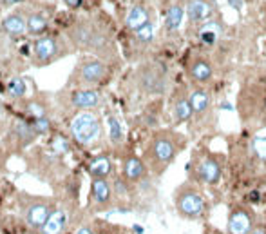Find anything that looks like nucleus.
Here are the masks:
<instances>
[{
  "label": "nucleus",
  "instance_id": "473e14b6",
  "mask_svg": "<svg viewBox=\"0 0 266 234\" xmlns=\"http://www.w3.org/2000/svg\"><path fill=\"white\" fill-rule=\"evenodd\" d=\"M228 4L232 6V8H235L239 11L241 9V0H228Z\"/></svg>",
  "mask_w": 266,
  "mask_h": 234
},
{
  "label": "nucleus",
  "instance_id": "2eb2a0df",
  "mask_svg": "<svg viewBox=\"0 0 266 234\" xmlns=\"http://www.w3.org/2000/svg\"><path fill=\"white\" fill-rule=\"evenodd\" d=\"M149 176H151V171H149L147 163H145L143 158H139V156H127L124 160V178L127 182H131L132 185L147 182Z\"/></svg>",
  "mask_w": 266,
  "mask_h": 234
},
{
  "label": "nucleus",
  "instance_id": "5701e85b",
  "mask_svg": "<svg viewBox=\"0 0 266 234\" xmlns=\"http://www.w3.org/2000/svg\"><path fill=\"white\" fill-rule=\"evenodd\" d=\"M26 28H28V22L20 15H9L2 20V29H4V33H8L9 36L24 35Z\"/></svg>",
  "mask_w": 266,
  "mask_h": 234
},
{
  "label": "nucleus",
  "instance_id": "2f4dec72",
  "mask_svg": "<svg viewBox=\"0 0 266 234\" xmlns=\"http://www.w3.org/2000/svg\"><path fill=\"white\" fill-rule=\"evenodd\" d=\"M76 234H94V230H92L91 227L84 225V227H80V229L76 230Z\"/></svg>",
  "mask_w": 266,
  "mask_h": 234
},
{
  "label": "nucleus",
  "instance_id": "7c9ffc66",
  "mask_svg": "<svg viewBox=\"0 0 266 234\" xmlns=\"http://www.w3.org/2000/svg\"><path fill=\"white\" fill-rule=\"evenodd\" d=\"M201 234H227V232H223V230L217 229L215 225H210V223H207V225L203 227V232Z\"/></svg>",
  "mask_w": 266,
  "mask_h": 234
},
{
  "label": "nucleus",
  "instance_id": "c756f323",
  "mask_svg": "<svg viewBox=\"0 0 266 234\" xmlns=\"http://www.w3.org/2000/svg\"><path fill=\"white\" fill-rule=\"evenodd\" d=\"M250 234H266V218L264 220H259L255 223V227L250 230Z\"/></svg>",
  "mask_w": 266,
  "mask_h": 234
},
{
  "label": "nucleus",
  "instance_id": "0eeeda50",
  "mask_svg": "<svg viewBox=\"0 0 266 234\" xmlns=\"http://www.w3.org/2000/svg\"><path fill=\"white\" fill-rule=\"evenodd\" d=\"M136 88L149 96H161L168 88V69L161 62H143L134 73Z\"/></svg>",
  "mask_w": 266,
  "mask_h": 234
},
{
  "label": "nucleus",
  "instance_id": "20e7f679",
  "mask_svg": "<svg viewBox=\"0 0 266 234\" xmlns=\"http://www.w3.org/2000/svg\"><path fill=\"white\" fill-rule=\"evenodd\" d=\"M228 155L212 151L208 145H199L190 153L187 173L188 180L203 187H217L227 175Z\"/></svg>",
  "mask_w": 266,
  "mask_h": 234
},
{
  "label": "nucleus",
  "instance_id": "a211bd4d",
  "mask_svg": "<svg viewBox=\"0 0 266 234\" xmlns=\"http://www.w3.org/2000/svg\"><path fill=\"white\" fill-rule=\"evenodd\" d=\"M51 212L53 209L47 202H40V200L38 202H33L28 207V210H26V223L29 227H35V229H42V225L47 222Z\"/></svg>",
  "mask_w": 266,
  "mask_h": 234
},
{
  "label": "nucleus",
  "instance_id": "72a5a7b5",
  "mask_svg": "<svg viewBox=\"0 0 266 234\" xmlns=\"http://www.w3.org/2000/svg\"><path fill=\"white\" fill-rule=\"evenodd\" d=\"M64 2L67 6H71V8H76V6H80V2H82V0H64Z\"/></svg>",
  "mask_w": 266,
  "mask_h": 234
},
{
  "label": "nucleus",
  "instance_id": "f8f14e48",
  "mask_svg": "<svg viewBox=\"0 0 266 234\" xmlns=\"http://www.w3.org/2000/svg\"><path fill=\"white\" fill-rule=\"evenodd\" d=\"M107 73H109L107 66H105L104 62H100V60H87V62H82V66L76 69L78 82L85 83V86H96V83L104 82Z\"/></svg>",
  "mask_w": 266,
  "mask_h": 234
},
{
  "label": "nucleus",
  "instance_id": "423d86ee",
  "mask_svg": "<svg viewBox=\"0 0 266 234\" xmlns=\"http://www.w3.org/2000/svg\"><path fill=\"white\" fill-rule=\"evenodd\" d=\"M192 118L188 125L190 136H205L217 127V113L214 108V98L208 88H190Z\"/></svg>",
  "mask_w": 266,
  "mask_h": 234
},
{
  "label": "nucleus",
  "instance_id": "39448f33",
  "mask_svg": "<svg viewBox=\"0 0 266 234\" xmlns=\"http://www.w3.org/2000/svg\"><path fill=\"white\" fill-rule=\"evenodd\" d=\"M172 202H174L176 215L187 222H203L210 215L212 205L208 202V196L205 195V189L192 180H185L176 187Z\"/></svg>",
  "mask_w": 266,
  "mask_h": 234
},
{
  "label": "nucleus",
  "instance_id": "1a4fd4ad",
  "mask_svg": "<svg viewBox=\"0 0 266 234\" xmlns=\"http://www.w3.org/2000/svg\"><path fill=\"white\" fill-rule=\"evenodd\" d=\"M71 135L76 142L84 143V145L94 142L102 135V122H100L98 115L91 111H82L71 122Z\"/></svg>",
  "mask_w": 266,
  "mask_h": 234
},
{
  "label": "nucleus",
  "instance_id": "f03ea898",
  "mask_svg": "<svg viewBox=\"0 0 266 234\" xmlns=\"http://www.w3.org/2000/svg\"><path fill=\"white\" fill-rule=\"evenodd\" d=\"M235 108L248 133L266 131V71L248 69L241 80Z\"/></svg>",
  "mask_w": 266,
  "mask_h": 234
},
{
  "label": "nucleus",
  "instance_id": "c85d7f7f",
  "mask_svg": "<svg viewBox=\"0 0 266 234\" xmlns=\"http://www.w3.org/2000/svg\"><path fill=\"white\" fill-rule=\"evenodd\" d=\"M33 125H35V129H36V133H38V135H45V133L49 131L51 123H49L47 116H42V118H35V120H33Z\"/></svg>",
  "mask_w": 266,
  "mask_h": 234
},
{
  "label": "nucleus",
  "instance_id": "a878e982",
  "mask_svg": "<svg viewBox=\"0 0 266 234\" xmlns=\"http://www.w3.org/2000/svg\"><path fill=\"white\" fill-rule=\"evenodd\" d=\"M6 93H8V96H11V98H22V96H26V93H28V83L20 78V76H15V78H11L8 82Z\"/></svg>",
  "mask_w": 266,
  "mask_h": 234
},
{
  "label": "nucleus",
  "instance_id": "f257e3e1",
  "mask_svg": "<svg viewBox=\"0 0 266 234\" xmlns=\"http://www.w3.org/2000/svg\"><path fill=\"white\" fill-rule=\"evenodd\" d=\"M228 180L235 187H248L245 203L252 205L264 196L259 189L266 183V131L248 133L228 142Z\"/></svg>",
  "mask_w": 266,
  "mask_h": 234
},
{
  "label": "nucleus",
  "instance_id": "6ab92c4d",
  "mask_svg": "<svg viewBox=\"0 0 266 234\" xmlns=\"http://www.w3.org/2000/svg\"><path fill=\"white\" fill-rule=\"evenodd\" d=\"M71 102L76 109L85 111V109L98 108L100 102H102V96H100L98 91H92V89H80V91L72 93Z\"/></svg>",
  "mask_w": 266,
  "mask_h": 234
},
{
  "label": "nucleus",
  "instance_id": "ddd939ff",
  "mask_svg": "<svg viewBox=\"0 0 266 234\" xmlns=\"http://www.w3.org/2000/svg\"><path fill=\"white\" fill-rule=\"evenodd\" d=\"M214 11V0H188L187 2V18L190 26H203L212 18Z\"/></svg>",
  "mask_w": 266,
  "mask_h": 234
},
{
  "label": "nucleus",
  "instance_id": "e433bc0d",
  "mask_svg": "<svg viewBox=\"0 0 266 234\" xmlns=\"http://www.w3.org/2000/svg\"><path fill=\"white\" fill-rule=\"evenodd\" d=\"M0 51H2V42H0Z\"/></svg>",
  "mask_w": 266,
  "mask_h": 234
},
{
  "label": "nucleus",
  "instance_id": "393cba45",
  "mask_svg": "<svg viewBox=\"0 0 266 234\" xmlns=\"http://www.w3.org/2000/svg\"><path fill=\"white\" fill-rule=\"evenodd\" d=\"M107 129H109V140H111L112 145H122L125 142L124 127H122V122L118 120V116L114 115L107 116Z\"/></svg>",
  "mask_w": 266,
  "mask_h": 234
},
{
  "label": "nucleus",
  "instance_id": "6e6552de",
  "mask_svg": "<svg viewBox=\"0 0 266 234\" xmlns=\"http://www.w3.org/2000/svg\"><path fill=\"white\" fill-rule=\"evenodd\" d=\"M259 222L255 209L248 203H232L227 216V234H250Z\"/></svg>",
  "mask_w": 266,
  "mask_h": 234
},
{
  "label": "nucleus",
  "instance_id": "dca6fc26",
  "mask_svg": "<svg viewBox=\"0 0 266 234\" xmlns=\"http://www.w3.org/2000/svg\"><path fill=\"white\" fill-rule=\"evenodd\" d=\"M58 56V44L51 36L36 40L35 44V66H47Z\"/></svg>",
  "mask_w": 266,
  "mask_h": 234
},
{
  "label": "nucleus",
  "instance_id": "4be33fe9",
  "mask_svg": "<svg viewBox=\"0 0 266 234\" xmlns=\"http://www.w3.org/2000/svg\"><path fill=\"white\" fill-rule=\"evenodd\" d=\"M185 13H187V8H183L181 4L171 6L168 11H167V15H165V29H167L168 33L178 31L179 26H181V22H183Z\"/></svg>",
  "mask_w": 266,
  "mask_h": 234
},
{
  "label": "nucleus",
  "instance_id": "f704fd0d",
  "mask_svg": "<svg viewBox=\"0 0 266 234\" xmlns=\"http://www.w3.org/2000/svg\"><path fill=\"white\" fill-rule=\"evenodd\" d=\"M4 4H8V6H13V4H18V2H22V0H2Z\"/></svg>",
  "mask_w": 266,
  "mask_h": 234
},
{
  "label": "nucleus",
  "instance_id": "4468645a",
  "mask_svg": "<svg viewBox=\"0 0 266 234\" xmlns=\"http://www.w3.org/2000/svg\"><path fill=\"white\" fill-rule=\"evenodd\" d=\"M114 190L105 178H92L91 183V202L98 210H105L112 205Z\"/></svg>",
  "mask_w": 266,
  "mask_h": 234
},
{
  "label": "nucleus",
  "instance_id": "c9c22d12",
  "mask_svg": "<svg viewBox=\"0 0 266 234\" xmlns=\"http://www.w3.org/2000/svg\"><path fill=\"white\" fill-rule=\"evenodd\" d=\"M262 18H264V28H266V8H264V16H262Z\"/></svg>",
  "mask_w": 266,
  "mask_h": 234
},
{
  "label": "nucleus",
  "instance_id": "9b49d317",
  "mask_svg": "<svg viewBox=\"0 0 266 234\" xmlns=\"http://www.w3.org/2000/svg\"><path fill=\"white\" fill-rule=\"evenodd\" d=\"M171 113H172V123L174 125H187L192 118V100H190V89L176 88L174 95L171 100Z\"/></svg>",
  "mask_w": 266,
  "mask_h": 234
},
{
  "label": "nucleus",
  "instance_id": "f3484780",
  "mask_svg": "<svg viewBox=\"0 0 266 234\" xmlns=\"http://www.w3.org/2000/svg\"><path fill=\"white\" fill-rule=\"evenodd\" d=\"M221 35H223V24L219 22V18H210L208 22L199 26L198 38L203 48H214L221 40Z\"/></svg>",
  "mask_w": 266,
  "mask_h": 234
},
{
  "label": "nucleus",
  "instance_id": "b1692460",
  "mask_svg": "<svg viewBox=\"0 0 266 234\" xmlns=\"http://www.w3.org/2000/svg\"><path fill=\"white\" fill-rule=\"evenodd\" d=\"M89 173L92 178H107L112 173V162L107 156H98L96 160H92L89 165Z\"/></svg>",
  "mask_w": 266,
  "mask_h": 234
},
{
  "label": "nucleus",
  "instance_id": "412c9836",
  "mask_svg": "<svg viewBox=\"0 0 266 234\" xmlns=\"http://www.w3.org/2000/svg\"><path fill=\"white\" fill-rule=\"evenodd\" d=\"M65 225H67V212L64 209H56L42 225V234H60L65 229Z\"/></svg>",
  "mask_w": 266,
  "mask_h": 234
},
{
  "label": "nucleus",
  "instance_id": "cd10ccee",
  "mask_svg": "<svg viewBox=\"0 0 266 234\" xmlns=\"http://www.w3.org/2000/svg\"><path fill=\"white\" fill-rule=\"evenodd\" d=\"M45 28H47V20L42 15H31L28 18V31L31 35H40L45 31Z\"/></svg>",
  "mask_w": 266,
  "mask_h": 234
},
{
  "label": "nucleus",
  "instance_id": "aec40b11",
  "mask_svg": "<svg viewBox=\"0 0 266 234\" xmlns=\"http://www.w3.org/2000/svg\"><path fill=\"white\" fill-rule=\"evenodd\" d=\"M151 22V15H149V9L141 4H136L131 8V11L127 13V18H125V24L129 29L136 31V29L143 28L145 24Z\"/></svg>",
  "mask_w": 266,
  "mask_h": 234
},
{
  "label": "nucleus",
  "instance_id": "7ed1b4c3",
  "mask_svg": "<svg viewBox=\"0 0 266 234\" xmlns=\"http://www.w3.org/2000/svg\"><path fill=\"white\" fill-rule=\"evenodd\" d=\"M187 147L188 136L183 133L176 129H158L145 143L141 158L147 163L151 175L159 178Z\"/></svg>",
  "mask_w": 266,
  "mask_h": 234
},
{
  "label": "nucleus",
  "instance_id": "bb28decb",
  "mask_svg": "<svg viewBox=\"0 0 266 234\" xmlns=\"http://www.w3.org/2000/svg\"><path fill=\"white\" fill-rule=\"evenodd\" d=\"M134 38H136V42H138L139 46L152 44V40H154V26H152V22L145 24L143 28L136 29V31H134Z\"/></svg>",
  "mask_w": 266,
  "mask_h": 234
},
{
  "label": "nucleus",
  "instance_id": "9d476101",
  "mask_svg": "<svg viewBox=\"0 0 266 234\" xmlns=\"http://www.w3.org/2000/svg\"><path fill=\"white\" fill-rule=\"evenodd\" d=\"M185 75L190 83V88H208L215 75L214 62L205 55H194L187 62Z\"/></svg>",
  "mask_w": 266,
  "mask_h": 234
}]
</instances>
